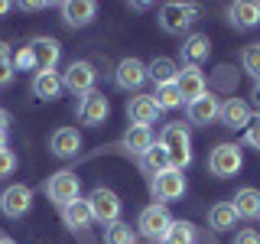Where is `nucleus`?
Segmentation results:
<instances>
[{"mask_svg": "<svg viewBox=\"0 0 260 244\" xmlns=\"http://www.w3.org/2000/svg\"><path fill=\"white\" fill-rule=\"evenodd\" d=\"M159 143L166 146L173 169H185L192 163V137H189V130H185V124H179V120L166 124L162 134H159Z\"/></svg>", "mask_w": 260, "mask_h": 244, "instance_id": "obj_1", "label": "nucleus"}, {"mask_svg": "<svg viewBox=\"0 0 260 244\" xmlns=\"http://www.w3.org/2000/svg\"><path fill=\"white\" fill-rule=\"evenodd\" d=\"M81 179L72 173V169H59V173H52V179H46V195L49 202H55V205H72L75 199H81Z\"/></svg>", "mask_w": 260, "mask_h": 244, "instance_id": "obj_2", "label": "nucleus"}, {"mask_svg": "<svg viewBox=\"0 0 260 244\" xmlns=\"http://www.w3.org/2000/svg\"><path fill=\"white\" fill-rule=\"evenodd\" d=\"M241 166H244V153H241L238 143H218L215 150H211V157H208V173L218 176V179L234 176Z\"/></svg>", "mask_w": 260, "mask_h": 244, "instance_id": "obj_3", "label": "nucleus"}, {"mask_svg": "<svg viewBox=\"0 0 260 244\" xmlns=\"http://www.w3.org/2000/svg\"><path fill=\"white\" fill-rule=\"evenodd\" d=\"M88 205H91L94 222H101V225L120 222V195L114 189H108V186H98V189L88 195Z\"/></svg>", "mask_w": 260, "mask_h": 244, "instance_id": "obj_4", "label": "nucleus"}, {"mask_svg": "<svg viewBox=\"0 0 260 244\" xmlns=\"http://www.w3.org/2000/svg\"><path fill=\"white\" fill-rule=\"evenodd\" d=\"M137 228H140V234L153 241H162L169 234V228H173V215L166 211V205H146L140 211V218H137Z\"/></svg>", "mask_w": 260, "mask_h": 244, "instance_id": "obj_5", "label": "nucleus"}, {"mask_svg": "<svg viewBox=\"0 0 260 244\" xmlns=\"http://www.w3.org/2000/svg\"><path fill=\"white\" fill-rule=\"evenodd\" d=\"M195 23V7L192 4H162L159 7V26L173 36H182Z\"/></svg>", "mask_w": 260, "mask_h": 244, "instance_id": "obj_6", "label": "nucleus"}, {"mask_svg": "<svg viewBox=\"0 0 260 244\" xmlns=\"http://www.w3.org/2000/svg\"><path fill=\"white\" fill-rule=\"evenodd\" d=\"M94 78H98V72H94V65L91 62H72L69 69L62 72V88H69L72 95H91L94 92Z\"/></svg>", "mask_w": 260, "mask_h": 244, "instance_id": "obj_7", "label": "nucleus"}, {"mask_svg": "<svg viewBox=\"0 0 260 244\" xmlns=\"http://www.w3.org/2000/svg\"><path fill=\"white\" fill-rule=\"evenodd\" d=\"M29 208H32V189L29 186L13 182L0 192V211H4L7 218H23Z\"/></svg>", "mask_w": 260, "mask_h": 244, "instance_id": "obj_8", "label": "nucleus"}, {"mask_svg": "<svg viewBox=\"0 0 260 244\" xmlns=\"http://www.w3.org/2000/svg\"><path fill=\"white\" fill-rule=\"evenodd\" d=\"M150 189H153V199L159 202H176V199H182L185 195V176H182V169H166L162 176H156L150 182Z\"/></svg>", "mask_w": 260, "mask_h": 244, "instance_id": "obj_9", "label": "nucleus"}, {"mask_svg": "<svg viewBox=\"0 0 260 244\" xmlns=\"http://www.w3.org/2000/svg\"><path fill=\"white\" fill-rule=\"evenodd\" d=\"M29 52H32V62H36L39 72H52L62 55V46L52 36H36V39H29Z\"/></svg>", "mask_w": 260, "mask_h": 244, "instance_id": "obj_10", "label": "nucleus"}, {"mask_svg": "<svg viewBox=\"0 0 260 244\" xmlns=\"http://www.w3.org/2000/svg\"><path fill=\"white\" fill-rule=\"evenodd\" d=\"M49 150H52V157H59V160L78 157V150H81V134H78L75 127H59L52 137H49Z\"/></svg>", "mask_w": 260, "mask_h": 244, "instance_id": "obj_11", "label": "nucleus"}, {"mask_svg": "<svg viewBox=\"0 0 260 244\" xmlns=\"http://www.w3.org/2000/svg\"><path fill=\"white\" fill-rule=\"evenodd\" d=\"M218 117H221V101H218L211 92H205L199 101L189 104V120L195 127H208V124H215Z\"/></svg>", "mask_w": 260, "mask_h": 244, "instance_id": "obj_12", "label": "nucleus"}, {"mask_svg": "<svg viewBox=\"0 0 260 244\" xmlns=\"http://www.w3.org/2000/svg\"><path fill=\"white\" fill-rule=\"evenodd\" d=\"M114 78H117V88H124V92H137V88L143 85L146 78V65L140 62V59H120V65H117V72H114Z\"/></svg>", "mask_w": 260, "mask_h": 244, "instance_id": "obj_13", "label": "nucleus"}, {"mask_svg": "<svg viewBox=\"0 0 260 244\" xmlns=\"http://www.w3.org/2000/svg\"><path fill=\"white\" fill-rule=\"evenodd\" d=\"M108 114H111V104H108V98H104L101 92H91V95H85L81 98V108H78V117H81V124H104L108 120Z\"/></svg>", "mask_w": 260, "mask_h": 244, "instance_id": "obj_14", "label": "nucleus"}, {"mask_svg": "<svg viewBox=\"0 0 260 244\" xmlns=\"http://www.w3.org/2000/svg\"><path fill=\"white\" fill-rule=\"evenodd\" d=\"M98 16V4L94 0H69V4H62V23L72 29L78 26H88Z\"/></svg>", "mask_w": 260, "mask_h": 244, "instance_id": "obj_15", "label": "nucleus"}, {"mask_svg": "<svg viewBox=\"0 0 260 244\" xmlns=\"http://www.w3.org/2000/svg\"><path fill=\"white\" fill-rule=\"evenodd\" d=\"M176 88H179V95H182V101H185V104L199 101V98L208 92V85H205V75H202L199 69H189V65H185V69H179Z\"/></svg>", "mask_w": 260, "mask_h": 244, "instance_id": "obj_16", "label": "nucleus"}, {"mask_svg": "<svg viewBox=\"0 0 260 244\" xmlns=\"http://www.w3.org/2000/svg\"><path fill=\"white\" fill-rule=\"evenodd\" d=\"M127 117H130V124H137V127H150L153 120L159 117V108H156V101H153V95H134L130 98Z\"/></svg>", "mask_w": 260, "mask_h": 244, "instance_id": "obj_17", "label": "nucleus"}, {"mask_svg": "<svg viewBox=\"0 0 260 244\" xmlns=\"http://www.w3.org/2000/svg\"><path fill=\"white\" fill-rule=\"evenodd\" d=\"M208 55H211V39L205 33H189L182 43V62L189 69H199L202 62H208Z\"/></svg>", "mask_w": 260, "mask_h": 244, "instance_id": "obj_18", "label": "nucleus"}, {"mask_svg": "<svg viewBox=\"0 0 260 244\" xmlns=\"http://www.w3.org/2000/svg\"><path fill=\"white\" fill-rule=\"evenodd\" d=\"M250 108H247V101H241V98H228V101L221 104V124L224 127H231V130H247L250 124Z\"/></svg>", "mask_w": 260, "mask_h": 244, "instance_id": "obj_19", "label": "nucleus"}, {"mask_svg": "<svg viewBox=\"0 0 260 244\" xmlns=\"http://www.w3.org/2000/svg\"><path fill=\"white\" fill-rule=\"evenodd\" d=\"M231 205H234V215L238 218H260V189L244 186V189L234 192Z\"/></svg>", "mask_w": 260, "mask_h": 244, "instance_id": "obj_20", "label": "nucleus"}, {"mask_svg": "<svg viewBox=\"0 0 260 244\" xmlns=\"http://www.w3.org/2000/svg\"><path fill=\"white\" fill-rule=\"evenodd\" d=\"M140 169L150 179H156V176H162L166 169H173V163H169V153H166V146L162 143H153L150 150L140 157Z\"/></svg>", "mask_w": 260, "mask_h": 244, "instance_id": "obj_21", "label": "nucleus"}, {"mask_svg": "<svg viewBox=\"0 0 260 244\" xmlns=\"http://www.w3.org/2000/svg\"><path fill=\"white\" fill-rule=\"evenodd\" d=\"M228 16L238 29H254L260 23V4H250V0H238V4L228 7Z\"/></svg>", "mask_w": 260, "mask_h": 244, "instance_id": "obj_22", "label": "nucleus"}, {"mask_svg": "<svg viewBox=\"0 0 260 244\" xmlns=\"http://www.w3.org/2000/svg\"><path fill=\"white\" fill-rule=\"evenodd\" d=\"M62 218H65V225H69L72 231H81V228H88V225L94 222L88 199H75L72 205H65V208H62Z\"/></svg>", "mask_w": 260, "mask_h": 244, "instance_id": "obj_23", "label": "nucleus"}, {"mask_svg": "<svg viewBox=\"0 0 260 244\" xmlns=\"http://www.w3.org/2000/svg\"><path fill=\"white\" fill-rule=\"evenodd\" d=\"M62 92V75L59 72H36V78H32V95L43 98V101H52V98H59Z\"/></svg>", "mask_w": 260, "mask_h": 244, "instance_id": "obj_24", "label": "nucleus"}, {"mask_svg": "<svg viewBox=\"0 0 260 244\" xmlns=\"http://www.w3.org/2000/svg\"><path fill=\"white\" fill-rule=\"evenodd\" d=\"M120 146H124V150H130V153H137V157H143V153L153 146V130H150V127H137V124H130V130L124 134Z\"/></svg>", "mask_w": 260, "mask_h": 244, "instance_id": "obj_25", "label": "nucleus"}, {"mask_svg": "<svg viewBox=\"0 0 260 244\" xmlns=\"http://www.w3.org/2000/svg\"><path fill=\"white\" fill-rule=\"evenodd\" d=\"M146 75L156 81V88L159 85H173V81L179 78V65L173 59H166V55H159V59H153L150 65H146Z\"/></svg>", "mask_w": 260, "mask_h": 244, "instance_id": "obj_26", "label": "nucleus"}, {"mask_svg": "<svg viewBox=\"0 0 260 244\" xmlns=\"http://www.w3.org/2000/svg\"><path fill=\"white\" fill-rule=\"evenodd\" d=\"M234 222H238V215H234L231 202H218V205L208 211V225L215 228V231H231Z\"/></svg>", "mask_w": 260, "mask_h": 244, "instance_id": "obj_27", "label": "nucleus"}, {"mask_svg": "<svg viewBox=\"0 0 260 244\" xmlns=\"http://www.w3.org/2000/svg\"><path fill=\"white\" fill-rule=\"evenodd\" d=\"M153 101H156L159 111H173V108H179V104H182V95H179L176 81H173V85H159L156 95H153Z\"/></svg>", "mask_w": 260, "mask_h": 244, "instance_id": "obj_28", "label": "nucleus"}, {"mask_svg": "<svg viewBox=\"0 0 260 244\" xmlns=\"http://www.w3.org/2000/svg\"><path fill=\"white\" fill-rule=\"evenodd\" d=\"M104 241L108 244H137V234H134L130 225L114 222V225H108V231H104Z\"/></svg>", "mask_w": 260, "mask_h": 244, "instance_id": "obj_29", "label": "nucleus"}, {"mask_svg": "<svg viewBox=\"0 0 260 244\" xmlns=\"http://www.w3.org/2000/svg\"><path fill=\"white\" fill-rule=\"evenodd\" d=\"M166 238L173 244H192L195 241V225L192 222H173V228H169Z\"/></svg>", "mask_w": 260, "mask_h": 244, "instance_id": "obj_30", "label": "nucleus"}, {"mask_svg": "<svg viewBox=\"0 0 260 244\" xmlns=\"http://www.w3.org/2000/svg\"><path fill=\"white\" fill-rule=\"evenodd\" d=\"M241 65H244V72H247V75H254L260 81V46H244Z\"/></svg>", "mask_w": 260, "mask_h": 244, "instance_id": "obj_31", "label": "nucleus"}, {"mask_svg": "<svg viewBox=\"0 0 260 244\" xmlns=\"http://www.w3.org/2000/svg\"><path fill=\"white\" fill-rule=\"evenodd\" d=\"M13 69L16 72H23V69H36V62H32V52H29V46H20L16 49V55H13Z\"/></svg>", "mask_w": 260, "mask_h": 244, "instance_id": "obj_32", "label": "nucleus"}, {"mask_svg": "<svg viewBox=\"0 0 260 244\" xmlns=\"http://www.w3.org/2000/svg\"><path fill=\"white\" fill-rule=\"evenodd\" d=\"M13 169H16V153L13 150H0V179L10 176Z\"/></svg>", "mask_w": 260, "mask_h": 244, "instance_id": "obj_33", "label": "nucleus"}, {"mask_svg": "<svg viewBox=\"0 0 260 244\" xmlns=\"http://www.w3.org/2000/svg\"><path fill=\"white\" fill-rule=\"evenodd\" d=\"M244 140H247V146H254V150H260V117L247 124V134H244Z\"/></svg>", "mask_w": 260, "mask_h": 244, "instance_id": "obj_34", "label": "nucleus"}, {"mask_svg": "<svg viewBox=\"0 0 260 244\" xmlns=\"http://www.w3.org/2000/svg\"><path fill=\"white\" fill-rule=\"evenodd\" d=\"M234 244H260V234L254 228H241V231L234 234Z\"/></svg>", "mask_w": 260, "mask_h": 244, "instance_id": "obj_35", "label": "nucleus"}, {"mask_svg": "<svg viewBox=\"0 0 260 244\" xmlns=\"http://www.w3.org/2000/svg\"><path fill=\"white\" fill-rule=\"evenodd\" d=\"M13 75H16V69H13V62H7V65H0V88H7L13 81Z\"/></svg>", "mask_w": 260, "mask_h": 244, "instance_id": "obj_36", "label": "nucleus"}, {"mask_svg": "<svg viewBox=\"0 0 260 244\" xmlns=\"http://www.w3.org/2000/svg\"><path fill=\"white\" fill-rule=\"evenodd\" d=\"M46 4H39V0H23L20 4V10H26V13H36V10H43Z\"/></svg>", "mask_w": 260, "mask_h": 244, "instance_id": "obj_37", "label": "nucleus"}, {"mask_svg": "<svg viewBox=\"0 0 260 244\" xmlns=\"http://www.w3.org/2000/svg\"><path fill=\"white\" fill-rule=\"evenodd\" d=\"M10 59H13V55H10V46H7V43H0V65H7Z\"/></svg>", "mask_w": 260, "mask_h": 244, "instance_id": "obj_38", "label": "nucleus"}, {"mask_svg": "<svg viewBox=\"0 0 260 244\" xmlns=\"http://www.w3.org/2000/svg\"><path fill=\"white\" fill-rule=\"evenodd\" d=\"M7 124H10V114L0 108V130H7Z\"/></svg>", "mask_w": 260, "mask_h": 244, "instance_id": "obj_39", "label": "nucleus"}, {"mask_svg": "<svg viewBox=\"0 0 260 244\" xmlns=\"http://www.w3.org/2000/svg\"><path fill=\"white\" fill-rule=\"evenodd\" d=\"M0 150H7V130H0Z\"/></svg>", "mask_w": 260, "mask_h": 244, "instance_id": "obj_40", "label": "nucleus"}, {"mask_svg": "<svg viewBox=\"0 0 260 244\" xmlns=\"http://www.w3.org/2000/svg\"><path fill=\"white\" fill-rule=\"evenodd\" d=\"M7 10H10V4H7V0H0V16H4Z\"/></svg>", "mask_w": 260, "mask_h": 244, "instance_id": "obj_41", "label": "nucleus"}, {"mask_svg": "<svg viewBox=\"0 0 260 244\" xmlns=\"http://www.w3.org/2000/svg\"><path fill=\"white\" fill-rule=\"evenodd\" d=\"M254 101L260 104V81H257V88H254Z\"/></svg>", "mask_w": 260, "mask_h": 244, "instance_id": "obj_42", "label": "nucleus"}, {"mask_svg": "<svg viewBox=\"0 0 260 244\" xmlns=\"http://www.w3.org/2000/svg\"><path fill=\"white\" fill-rule=\"evenodd\" d=\"M0 244H16V241L13 238H0Z\"/></svg>", "mask_w": 260, "mask_h": 244, "instance_id": "obj_43", "label": "nucleus"}]
</instances>
